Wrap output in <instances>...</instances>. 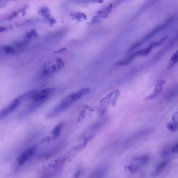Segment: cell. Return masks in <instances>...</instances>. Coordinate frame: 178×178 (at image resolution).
<instances>
[{"label": "cell", "mask_w": 178, "mask_h": 178, "mask_svg": "<svg viewBox=\"0 0 178 178\" xmlns=\"http://www.w3.org/2000/svg\"><path fill=\"white\" fill-rule=\"evenodd\" d=\"M55 91L54 88H47L42 90H37L31 100L33 102L32 105L35 107H39L44 104L54 94Z\"/></svg>", "instance_id": "cell-1"}, {"label": "cell", "mask_w": 178, "mask_h": 178, "mask_svg": "<svg viewBox=\"0 0 178 178\" xmlns=\"http://www.w3.org/2000/svg\"><path fill=\"white\" fill-rule=\"evenodd\" d=\"M73 103L69 95L65 98L58 105L50 111L47 116L48 117L51 118L57 115L67 109Z\"/></svg>", "instance_id": "cell-2"}, {"label": "cell", "mask_w": 178, "mask_h": 178, "mask_svg": "<svg viewBox=\"0 0 178 178\" xmlns=\"http://www.w3.org/2000/svg\"><path fill=\"white\" fill-rule=\"evenodd\" d=\"M22 102L19 96L13 100L7 107L1 111L0 117L1 119L7 116L14 111Z\"/></svg>", "instance_id": "cell-3"}, {"label": "cell", "mask_w": 178, "mask_h": 178, "mask_svg": "<svg viewBox=\"0 0 178 178\" xmlns=\"http://www.w3.org/2000/svg\"><path fill=\"white\" fill-rule=\"evenodd\" d=\"M36 148L34 146L29 147L21 154L18 159L19 165H22L30 159L35 152Z\"/></svg>", "instance_id": "cell-4"}, {"label": "cell", "mask_w": 178, "mask_h": 178, "mask_svg": "<svg viewBox=\"0 0 178 178\" xmlns=\"http://www.w3.org/2000/svg\"><path fill=\"white\" fill-rule=\"evenodd\" d=\"M64 66L65 64L64 62L57 63V64L53 65V66H50L48 68L46 67V68L43 69L42 74L43 75H45L59 71L64 68Z\"/></svg>", "instance_id": "cell-5"}, {"label": "cell", "mask_w": 178, "mask_h": 178, "mask_svg": "<svg viewBox=\"0 0 178 178\" xmlns=\"http://www.w3.org/2000/svg\"><path fill=\"white\" fill-rule=\"evenodd\" d=\"M165 83V81L163 80H160L157 82L154 91L151 95L147 97L146 99L147 100L152 99L157 96L162 91V86Z\"/></svg>", "instance_id": "cell-6"}, {"label": "cell", "mask_w": 178, "mask_h": 178, "mask_svg": "<svg viewBox=\"0 0 178 178\" xmlns=\"http://www.w3.org/2000/svg\"><path fill=\"white\" fill-rule=\"evenodd\" d=\"M169 161L168 160L163 161L159 163L154 170L152 173L151 175L153 177H156L161 172L166 168V166L169 164Z\"/></svg>", "instance_id": "cell-7"}, {"label": "cell", "mask_w": 178, "mask_h": 178, "mask_svg": "<svg viewBox=\"0 0 178 178\" xmlns=\"http://www.w3.org/2000/svg\"><path fill=\"white\" fill-rule=\"evenodd\" d=\"M63 126L62 123H61L56 125L52 131V139L53 140H56L59 136L61 134V130Z\"/></svg>", "instance_id": "cell-8"}, {"label": "cell", "mask_w": 178, "mask_h": 178, "mask_svg": "<svg viewBox=\"0 0 178 178\" xmlns=\"http://www.w3.org/2000/svg\"><path fill=\"white\" fill-rule=\"evenodd\" d=\"M153 48L152 46L150 45L149 46H148V47L145 48V49L139 50L137 52L133 54L132 55V56L134 58L136 56H137L147 55L151 51Z\"/></svg>", "instance_id": "cell-9"}, {"label": "cell", "mask_w": 178, "mask_h": 178, "mask_svg": "<svg viewBox=\"0 0 178 178\" xmlns=\"http://www.w3.org/2000/svg\"><path fill=\"white\" fill-rule=\"evenodd\" d=\"M39 14L42 16L45 17L46 18H48L50 16V12L48 7H44L41 8L38 11Z\"/></svg>", "instance_id": "cell-10"}, {"label": "cell", "mask_w": 178, "mask_h": 178, "mask_svg": "<svg viewBox=\"0 0 178 178\" xmlns=\"http://www.w3.org/2000/svg\"><path fill=\"white\" fill-rule=\"evenodd\" d=\"M169 67H173L178 61V50L173 55L170 59Z\"/></svg>", "instance_id": "cell-11"}, {"label": "cell", "mask_w": 178, "mask_h": 178, "mask_svg": "<svg viewBox=\"0 0 178 178\" xmlns=\"http://www.w3.org/2000/svg\"><path fill=\"white\" fill-rule=\"evenodd\" d=\"M70 16L72 19H77L78 20H80L81 19H86V16L84 14L79 13L71 14Z\"/></svg>", "instance_id": "cell-12"}, {"label": "cell", "mask_w": 178, "mask_h": 178, "mask_svg": "<svg viewBox=\"0 0 178 178\" xmlns=\"http://www.w3.org/2000/svg\"><path fill=\"white\" fill-rule=\"evenodd\" d=\"M134 58L132 55L127 59V60L125 61H120L119 62L117 63V64H115V65H127L130 64L131 62L133 60Z\"/></svg>", "instance_id": "cell-13"}, {"label": "cell", "mask_w": 178, "mask_h": 178, "mask_svg": "<svg viewBox=\"0 0 178 178\" xmlns=\"http://www.w3.org/2000/svg\"><path fill=\"white\" fill-rule=\"evenodd\" d=\"M38 36L37 33L35 30H32L30 32H27L26 37L27 39H31L32 37H37Z\"/></svg>", "instance_id": "cell-14"}, {"label": "cell", "mask_w": 178, "mask_h": 178, "mask_svg": "<svg viewBox=\"0 0 178 178\" xmlns=\"http://www.w3.org/2000/svg\"><path fill=\"white\" fill-rule=\"evenodd\" d=\"M166 39V37H164L161 39L159 41H158V42H154L153 43H151L150 44V45L152 46L153 48V47H157L159 46V45H160L161 44L163 43L165 41Z\"/></svg>", "instance_id": "cell-15"}, {"label": "cell", "mask_w": 178, "mask_h": 178, "mask_svg": "<svg viewBox=\"0 0 178 178\" xmlns=\"http://www.w3.org/2000/svg\"><path fill=\"white\" fill-rule=\"evenodd\" d=\"M4 50L7 54H13L14 53V49L10 46H5L4 47Z\"/></svg>", "instance_id": "cell-16"}, {"label": "cell", "mask_w": 178, "mask_h": 178, "mask_svg": "<svg viewBox=\"0 0 178 178\" xmlns=\"http://www.w3.org/2000/svg\"><path fill=\"white\" fill-rule=\"evenodd\" d=\"M85 115H86V110H83L81 111L78 118L77 120V123H79L82 121L85 117Z\"/></svg>", "instance_id": "cell-17"}, {"label": "cell", "mask_w": 178, "mask_h": 178, "mask_svg": "<svg viewBox=\"0 0 178 178\" xmlns=\"http://www.w3.org/2000/svg\"><path fill=\"white\" fill-rule=\"evenodd\" d=\"M167 126L168 128H169L171 131H175L176 130V127L172 123H169V124H168Z\"/></svg>", "instance_id": "cell-18"}, {"label": "cell", "mask_w": 178, "mask_h": 178, "mask_svg": "<svg viewBox=\"0 0 178 178\" xmlns=\"http://www.w3.org/2000/svg\"><path fill=\"white\" fill-rule=\"evenodd\" d=\"M172 152L173 153H178V143L175 144L172 147L171 150Z\"/></svg>", "instance_id": "cell-19"}, {"label": "cell", "mask_w": 178, "mask_h": 178, "mask_svg": "<svg viewBox=\"0 0 178 178\" xmlns=\"http://www.w3.org/2000/svg\"><path fill=\"white\" fill-rule=\"evenodd\" d=\"M67 50V48H65V47H63V48H61V49L57 50V51H54V53L56 54H60L63 53L65 52V51H66Z\"/></svg>", "instance_id": "cell-20"}, {"label": "cell", "mask_w": 178, "mask_h": 178, "mask_svg": "<svg viewBox=\"0 0 178 178\" xmlns=\"http://www.w3.org/2000/svg\"><path fill=\"white\" fill-rule=\"evenodd\" d=\"M56 23V21L55 19L54 18L50 19L49 20V24L50 26H53Z\"/></svg>", "instance_id": "cell-21"}, {"label": "cell", "mask_w": 178, "mask_h": 178, "mask_svg": "<svg viewBox=\"0 0 178 178\" xmlns=\"http://www.w3.org/2000/svg\"><path fill=\"white\" fill-rule=\"evenodd\" d=\"M17 15V13L15 12H14L10 16H9V19H12L13 18H14Z\"/></svg>", "instance_id": "cell-22"}, {"label": "cell", "mask_w": 178, "mask_h": 178, "mask_svg": "<svg viewBox=\"0 0 178 178\" xmlns=\"http://www.w3.org/2000/svg\"><path fill=\"white\" fill-rule=\"evenodd\" d=\"M50 141V137H47L45 138H44V139L43 140V141H42V143L47 142H49Z\"/></svg>", "instance_id": "cell-23"}, {"label": "cell", "mask_w": 178, "mask_h": 178, "mask_svg": "<svg viewBox=\"0 0 178 178\" xmlns=\"http://www.w3.org/2000/svg\"><path fill=\"white\" fill-rule=\"evenodd\" d=\"M7 28L6 27L1 26L0 27V31L1 32H4L7 30Z\"/></svg>", "instance_id": "cell-24"}, {"label": "cell", "mask_w": 178, "mask_h": 178, "mask_svg": "<svg viewBox=\"0 0 178 178\" xmlns=\"http://www.w3.org/2000/svg\"><path fill=\"white\" fill-rule=\"evenodd\" d=\"M81 173V171L79 170V171H78L76 173L75 175H74V178H78V177L79 175Z\"/></svg>", "instance_id": "cell-25"}]
</instances>
